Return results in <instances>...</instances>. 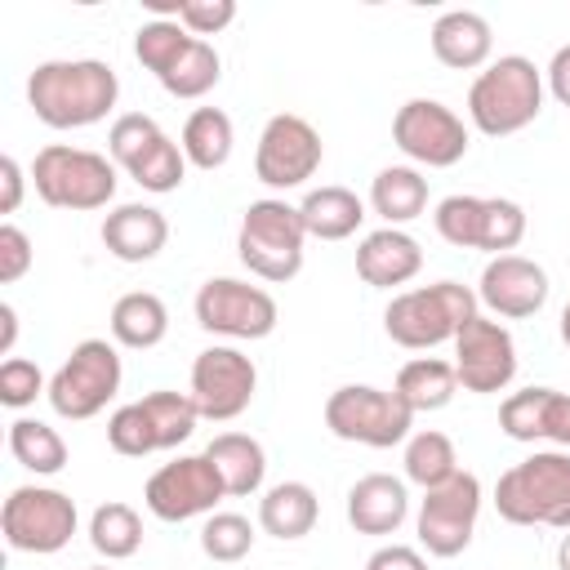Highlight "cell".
Wrapping results in <instances>:
<instances>
[{
  "mask_svg": "<svg viewBox=\"0 0 570 570\" xmlns=\"http://www.w3.org/2000/svg\"><path fill=\"white\" fill-rule=\"evenodd\" d=\"M120 80L98 58H53L27 76V102L49 129L98 125L116 107Z\"/></svg>",
  "mask_w": 570,
  "mask_h": 570,
  "instance_id": "6da1fadb",
  "label": "cell"
},
{
  "mask_svg": "<svg viewBox=\"0 0 570 570\" xmlns=\"http://www.w3.org/2000/svg\"><path fill=\"white\" fill-rule=\"evenodd\" d=\"M494 508L512 525L570 530V450H534L494 481Z\"/></svg>",
  "mask_w": 570,
  "mask_h": 570,
  "instance_id": "7a4b0ae2",
  "label": "cell"
},
{
  "mask_svg": "<svg viewBox=\"0 0 570 570\" xmlns=\"http://www.w3.org/2000/svg\"><path fill=\"white\" fill-rule=\"evenodd\" d=\"M543 111V71L525 53L494 58L468 89V116L485 138L521 134Z\"/></svg>",
  "mask_w": 570,
  "mask_h": 570,
  "instance_id": "3957f363",
  "label": "cell"
},
{
  "mask_svg": "<svg viewBox=\"0 0 570 570\" xmlns=\"http://www.w3.org/2000/svg\"><path fill=\"white\" fill-rule=\"evenodd\" d=\"M472 316H481L476 289H468L459 281H436V285H419V289L396 294L383 312V330L392 343H401L410 352H428V347L454 343V334Z\"/></svg>",
  "mask_w": 570,
  "mask_h": 570,
  "instance_id": "277c9868",
  "label": "cell"
},
{
  "mask_svg": "<svg viewBox=\"0 0 570 570\" xmlns=\"http://www.w3.org/2000/svg\"><path fill=\"white\" fill-rule=\"evenodd\" d=\"M31 183H36V196L45 205L71 209V214H89V209L111 205V196H116V160H107L102 151H89V147L49 142L31 160Z\"/></svg>",
  "mask_w": 570,
  "mask_h": 570,
  "instance_id": "5b68a950",
  "label": "cell"
},
{
  "mask_svg": "<svg viewBox=\"0 0 570 570\" xmlns=\"http://www.w3.org/2000/svg\"><path fill=\"white\" fill-rule=\"evenodd\" d=\"M303 240H307V227H303L298 205H289L281 196H263L240 218L236 254L258 281L285 285L303 272Z\"/></svg>",
  "mask_w": 570,
  "mask_h": 570,
  "instance_id": "8992f818",
  "label": "cell"
},
{
  "mask_svg": "<svg viewBox=\"0 0 570 570\" xmlns=\"http://www.w3.org/2000/svg\"><path fill=\"white\" fill-rule=\"evenodd\" d=\"M196 401L191 392H147L142 401H129L120 405L111 419H107V445L125 459H147L156 450H174L183 445L191 432H196Z\"/></svg>",
  "mask_w": 570,
  "mask_h": 570,
  "instance_id": "52a82bcc",
  "label": "cell"
},
{
  "mask_svg": "<svg viewBox=\"0 0 570 570\" xmlns=\"http://www.w3.org/2000/svg\"><path fill=\"white\" fill-rule=\"evenodd\" d=\"M120 352L116 343L107 338H80L71 347V356L53 370L49 379V405L58 419H71V423H85L94 414L107 410V401L120 392Z\"/></svg>",
  "mask_w": 570,
  "mask_h": 570,
  "instance_id": "ba28073f",
  "label": "cell"
},
{
  "mask_svg": "<svg viewBox=\"0 0 570 570\" xmlns=\"http://www.w3.org/2000/svg\"><path fill=\"white\" fill-rule=\"evenodd\" d=\"M107 151L111 160L142 187V191H178V183L187 178V156L183 147L147 116V111H125L111 120L107 129Z\"/></svg>",
  "mask_w": 570,
  "mask_h": 570,
  "instance_id": "9c48e42d",
  "label": "cell"
},
{
  "mask_svg": "<svg viewBox=\"0 0 570 570\" xmlns=\"http://www.w3.org/2000/svg\"><path fill=\"white\" fill-rule=\"evenodd\" d=\"M325 428L338 441L387 450V445L410 441L414 410L396 392H383V387H370V383H347V387L330 392V401H325Z\"/></svg>",
  "mask_w": 570,
  "mask_h": 570,
  "instance_id": "30bf717a",
  "label": "cell"
},
{
  "mask_svg": "<svg viewBox=\"0 0 570 570\" xmlns=\"http://www.w3.org/2000/svg\"><path fill=\"white\" fill-rule=\"evenodd\" d=\"M76 503L71 494L53 490V485H18L9 490L4 508H0V530H4V543L13 552H36V557H49V552H62L76 534Z\"/></svg>",
  "mask_w": 570,
  "mask_h": 570,
  "instance_id": "8fae6325",
  "label": "cell"
},
{
  "mask_svg": "<svg viewBox=\"0 0 570 570\" xmlns=\"http://www.w3.org/2000/svg\"><path fill=\"white\" fill-rule=\"evenodd\" d=\"M196 325L209 330V334H223V338H267L281 321V307L276 298L263 289V285H249V281H236V276H209L200 289H196Z\"/></svg>",
  "mask_w": 570,
  "mask_h": 570,
  "instance_id": "7c38bea8",
  "label": "cell"
},
{
  "mask_svg": "<svg viewBox=\"0 0 570 570\" xmlns=\"http://www.w3.org/2000/svg\"><path fill=\"white\" fill-rule=\"evenodd\" d=\"M218 499H227V485L205 454H178L174 463H160L142 485V503L156 521L209 517Z\"/></svg>",
  "mask_w": 570,
  "mask_h": 570,
  "instance_id": "4fadbf2b",
  "label": "cell"
},
{
  "mask_svg": "<svg viewBox=\"0 0 570 570\" xmlns=\"http://www.w3.org/2000/svg\"><path fill=\"white\" fill-rule=\"evenodd\" d=\"M321 156H325V147H321V134L312 129V120H303L294 111H276L258 134L254 174L263 187L289 191V187H303L321 169Z\"/></svg>",
  "mask_w": 570,
  "mask_h": 570,
  "instance_id": "5bb4252c",
  "label": "cell"
},
{
  "mask_svg": "<svg viewBox=\"0 0 570 570\" xmlns=\"http://www.w3.org/2000/svg\"><path fill=\"white\" fill-rule=\"evenodd\" d=\"M254 392H258V370L240 347L214 343L191 361V401H196L200 419L232 423L249 410Z\"/></svg>",
  "mask_w": 570,
  "mask_h": 570,
  "instance_id": "9a60e30c",
  "label": "cell"
},
{
  "mask_svg": "<svg viewBox=\"0 0 570 570\" xmlns=\"http://www.w3.org/2000/svg\"><path fill=\"white\" fill-rule=\"evenodd\" d=\"M392 142L428 169H450L468 156V125L436 98H410L392 116Z\"/></svg>",
  "mask_w": 570,
  "mask_h": 570,
  "instance_id": "2e32d148",
  "label": "cell"
},
{
  "mask_svg": "<svg viewBox=\"0 0 570 570\" xmlns=\"http://www.w3.org/2000/svg\"><path fill=\"white\" fill-rule=\"evenodd\" d=\"M476 517H481V481L459 468L445 485L423 490V503H419V543L432 557H459L472 543Z\"/></svg>",
  "mask_w": 570,
  "mask_h": 570,
  "instance_id": "e0dca14e",
  "label": "cell"
},
{
  "mask_svg": "<svg viewBox=\"0 0 570 570\" xmlns=\"http://www.w3.org/2000/svg\"><path fill=\"white\" fill-rule=\"evenodd\" d=\"M454 374L463 383V392H503L517 374V343L512 334L490 321V316H472L459 334H454Z\"/></svg>",
  "mask_w": 570,
  "mask_h": 570,
  "instance_id": "ac0fdd59",
  "label": "cell"
},
{
  "mask_svg": "<svg viewBox=\"0 0 570 570\" xmlns=\"http://www.w3.org/2000/svg\"><path fill=\"white\" fill-rule=\"evenodd\" d=\"M476 303H485L494 316L508 321L534 316L548 303V272L525 254H499L485 263L476 281Z\"/></svg>",
  "mask_w": 570,
  "mask_h": 570,
  "instance_id": "d6986e66",
  "label": "cell"
},
{
  "mask_svg": "<svg viewBox=\"0 0 570 570\" xmlns=\"http://www.w3.org/2000/svg\"><path fill=\"white\" fill-rule=\"evenodd\" d=\"M419 267H423V249L401 227H379L356 245V276L374 289H396L414 281Z\"/></svg>",
  "mask_w": 570,
  "mask_h": 570,
  "instance_id": "ffe728a7",
  "label": "cell"
},
{
  "mask_svg": "<svg viewBox=\"0 0 570 570\" xmlns=\"http://www.w3.org/2000/svg\"><path fill=\"white\" fill-rule=\"evenodd\" d=\"M410 517V490L392 472H370L347 490V521L356 534H396Z\"/></svg>",
  "mask_w": 570,
  "mask_h": 570,
  "instance_id": "44dd1931",
  "label": "cell"
},
{
  "mask_svg": "<svg viewBox=\"0 0 570 570\" xmlns=\"http://www.w3.org/2000/svg\"><path fill=\"white\" fill-rule=\"evenodd\" d=\"M169 240V218L156 205H116L102 218V245L120 263H151Z\"/></svg>",
  "mask_w": 570,
  "mask_h": 570,
  "instance_id": "7402d4cb",
  "label": "cell"
},
{
  "mask_svg": "<svg viewBox=\"0 0 570 570\" xmlns=\"http://www.w3.org/2000/svg\"><path fill=\"white\" fill-rule=\"evenodd\" d=\"M490 49H494V31L472 9H450V13H441L432 22V53H436V62H445L454 71L485 67Z\"/></svg>",
  "mask_w": 570,
  "mask_h": 570,
  "instance_id": "603a6c76",
  "label": "cell"
},
{
  "mask_svg": "<svg viewBox=\"0 0 570 570\" xmlns=\"http://www.w3.org/2000/svg\"><path fill=\"white\" fill-rule=\"evenodd\" d=\"M111 338L120 347H134V352H147L156 347L165 334H169V307L160 294L151 289H129L111 303Z\"/></svg>",
  "mask_w": 570,
  "mask_h": 570,
  "instance_id": "cb8c5ba5",
  "label": "cell"
},
{
  "mask_svg": "<svg viewBox=\"0 0 570 570\" xmlns=\"http://www.w3.org/2000/svg\"><path fill=\"white\" fill-rule=\"evenodd\" d=\"M205 459L218 468V476L227 485V499L254 494L263 485V476H267V454L249 432H218L205 445Z\"/></svg>",
  "mask_w": 570,
  "mask_h": 570,
  "instance_id": "d4e9b609",
  "label": "cell"
},
{
  "mask_svg": "<svg viewBox=\"0 0 570 570\" xmlns=\"http://www.w3.org/2000/svg\"><path fill=\"white\" fill-rule=\"evenodd\" d=\"M316 517H321V503L307 481H281L258 499V525L272 539H303L312 534Z\"/></svg>",
  "mask_w": 570,
  "mask_h": 570,
  "instance_id": "484cf974",
  "label": "cell"
},
{
  "mask_svg": "<svg viewBox=\"0 0 570 570\" xmlns=\"http://www.w3.org/2000/svg\"><path fill=\"white\" fill-rule=\"evenodd\" d=\"M298 214H303L307 236H316V240H347V236L365 223L361 196H356L352 187H334V183H330V187H312V191L303 196Z\"/></svg>",
  "mask_w": 570,
  "mask_h": 570,
  "instance_id": "4316f807",
  "label": "cell"
},
{
  "mask_svg": "<svg viewBox=\"0 0 570 570\" xmlns=\"http://www.w3.org/2000/svg\"><path fill=\"white\" fill-rule=\"evenodd\" d=\"M392 392L414 410V414H428V410H445L459 392V374H454V361H441V356H414L396 370V383Z\"/></svg>",
  "mask_w": 570,
  "mask_h": 570,
  "instance_id": "83f0119b",
  "label": "cell"
},
{
  "mask_svg": "<svg viewBox=\"0 0 570 570\" xmlns=\"http://www.w3.org/2000/svg\"><path fill=\"white\" fill-rule=\"evenodd\" d=\"M370 205L387 227H401L428 209V178L414 165H387L370 183Z\"/></svg>",
  "mask_w": 570,
  "mask_h": 570,
  "instance_id": "f1b7e54d",
  "label": "cell"
},
{
  "mask_svg": "<svg viewBox=\"0 0 570 570\" xmlns=\"http://www.w3.org/2000/svg\"><path fill=\"white\" fill-rule=\"evenodd\" d=\"M232 142H236V129H232V116L223 107H196L183 120L178 147H183L187 165H196V169H223L232 156Z\"/></svg>",
  "mask_w": 570,
  "mask_h": 570,
  "instance_id": "f546056e",
  "label": "cell"
},
{
  "mask_svg": "<svg viewBox=\"0 0 570 570\" xmlns=\"http://www.w3.org/2000/svg\"><path fill=\"white\" fill-rule=\"evenodd\" d=\"M9 454L36 476H53L67 468V441L58 436V428H49L40 419H13L9 423Z\"/></svg>",
  "mask_w": 570,
  "mask_h": 570,
  "instance_id": "4dcf8cb0",
  "label": "cell"
},
{
  "mask_svg": "<svg viewBox=\"0 0 570 570\" xmlns=\"http://www.w3.org/2000/svg\"><path fill=\"white\" fill-rule=\"evenodd\" d=\"M459 472V454H454V441L436 428H423L405 441V476L419 485V490H436L445 485L450 476Z\"/></svg>",
  "mask_w": 570,
  "mask_h": 570,
  "instance_id": "1f68e13d",
  "label": "cell"
},
{
  "mask_svg": "<svg viewBox=\"0 0 570 570\" xmlns=\"http://www.w3.org/2000/svg\"><path fill=\"white\" fill-rule=\"evenodd\" d=\"M89 543L107 561H125L142 548V521L129 503H98L89 517Z\"/></svg>",
  "mask_w": 570,
  "mask_h": 570,
  "instance_id": "d6a6232c",
  "label": "cell"
},
{
  "mask_svg": "<svg viewBox=\"0 0 570 570\" xmlns=\"http://www.w3.org/2000/svg\"><path fill=\"white\" fill-rule=\"evenodd\" d=\"M191 40H196V36H191L178 18H151V22H142V27L134 31V58L160 80V76L187 53Z\"/></svg>",
  "mask_w": 570,
  "mask_h": 570,
  "instance_id": "836d02e7",
  "label": "cell"
},
{
  "mask_svg": "<svg viewBox=\"0 0 570 570\" xmlns=\"http://www.w3.org/2000/svg\"><path fill=\"white\" fill-rule=\"evenodd\" d=\"M218 76H223L218 49H214L209 40H191L187 53L160 76V85H165V94H174V98H205V94L218 85Z\"/></svg>",
  "mask_w": 570,
  "mask_h": 570,
  "instance_id": "e575fe53",
  "label": "cell"
},
{
  "mask_svg": "<svg viewBox=\"0 0 570 570\" xmlns=\"http://www.w3.org/2000/svg\"><path fill=\"white\" fill-rule=\"evenodd\" d=\"M249 548H254V525L240 512H209L205 517V525H200V552L209 561L232 566V561L249 557Z\"/></svg>",
  "mask_w": 570,
  "mask_h": 570,
  "instance_id": "d590c367",
  "label": "cell"
},
{
  "mask_svg": "<svg viewBox=\"0 0 570 570\" xmlns=\"http://www.w3.org/2000/svg\"><path fill=\"white\" fill-rule=\"evenodd\" d=\"M521 236H525V209L508 196H485V205H481V245L476 249L499 258V254H512L521 245Z\"/></svg>",
  "mask_w": 570,
  "mask_h": 570,
  "instance_id": "8d00e7d4",
  "label": "cell"
},
{
  "mask_svg": "<svg viewBox=\"0 0 570 570\" xmlns=\"http://www.w3.org/2000/svg\"><path fill=\"white\" fill-rule=\"evenodd\" d=\"M481 205H485V196H463V191L445 196L432 214L441 240L454 249H476L481 245Z\"/></svg>",
  "mask_w": 570,
  "mask_h": 570,
  "instance_id": "74e56055",
  "label": "cell"
},
{
  "mask_svg": "<svg viewBox=\"0 0 570 570\" xmlns=\"http://www.w3.org/2000/svg\"><path fill=\"white\" fill-rule=\"evenodd\" d=\"M548 392H552V387H521V392H512V396L499 405V428H503V436L525 441V445L543 441V405H548Z\"/></svg>",
  "mask_w": 570,
  "mask_h": 570,
  "instance_id": "f35d334b",
  "label": "cell"
},
{
  "mask_svg": "<svg viewBox=\"0 0 570 570\" xmlns=\"http://www.w3.org/2000/svg\"><path fill=\"white\" fill-rule=\"evenodd\" d=\"M40 392H49V383H45V374H40L36 361H27V356H9V361L0 365V401H4L9 410L31 405Z\"/></svg>",
  "mask_w": 570,
  "mask_h": 570,
  "instance_id": "ab89813d",
  "label": "cell"
},
{
  "mask_svg": "<svg viewBox=\"0 0 570 570\" xmlns=\"http://www.w3.org/2000/svg\"><path fill=\"white\" fill-rule=\"evenodd\" d=\"M232 18H236V0H183V4H178V22H183L196 40L218 36Z\"/></svg>",
  "mask_w": 570,
  "mask_h": 570,
  "instance_id": "60d3db41",
  "label": "cell"
},
{
  "mask_svg": "<svg viewBox=\"0 0 570 570\" xmlns=\"http://www.w3.org/2000/svg\"><path fill=\"white\" fill-rule=\"evenodd\" d=\"M31 258H36V249H31L27 232L13 223H0V285L22 281L31 272Z\"/></svg>",
  "mask_w": 570,
  "mask_h": 570,
  "instance_id": "b9f144b4",
  "label": "cell"
},
{
  "mask_svg": "<svg viewBox=\"0 0 570 570\" xmlns=\"http://www.w3.org/2000/svg\"><path fill=\"white\" fill-rule=\"evenodd\" d=\"M543 441H552V450H570V392H548L543 405Z\"/></svg>",
  "mask_w": 570,
  "mask_h": 570,
  "instance_id": "7bdbcfd3",
  "label": "cell"
},
{
  "mask_svg": "<svg viewBox=\"0 0 570 570\" xmlns=\"http://www.w3.org/2000/svg\"><path fill=\"white\" fill-rule=\"evenodd\" d=\"M365 570H428L423 552L410 548V543H383L379 552H370Z\"/></svg>",
  "mask_w": 570,
  "mask_h": 570,
  "instance_id": "ee69618b",
  "label": "cell"
},
{
  "mask_svg": "<svg viewBox=\"0 0 570 570\" xmlns=\"http://www.w3.org/2000/svg\"><path fill=\"white\" fill-rule=\"evenodd\" d=\"M22 187H27L22 165L13 156H0V214H13L22 205Z\"/></svg>",
  "mask_w": 570,
  "mask_h": 570,
  "instance_id": "f6af8a7d",
  "label": "cell"
},
{
  "mask_svg": "<svg viewBox=\"0 0 570 570\" xmlns=\"http://www.w3.org/2000/svg\"><path fill=\"white\" fill-rule=\"evenodd\" d=\"M548 94L561 102V107H570V45H561L557 53H552V62H548Z\"/></svg>",
  "mask_w": 570,
  "mask_h": 570,
  "instance_id": "bcb514c9",
  "label": "cell"
},
{
  "mask_svg": "<svg viewBox=\"0 0 570 570\" xmlns=\"http://www.w3.org/2000/svg\"><path fill=\"white\" fill-rule=\"evenodd\" d=\"M13 338H18V312H13V303H0V352L4 356L13 352Z\"/></svg>",
  "mask_w": 570,
  "mask_h": 570,
  "instance_id": "7dc6e473",
  "label": "cell"
},
{
  "mask_svg": "<svg viewBox=\"0 0 570 570\" xmlns=\"http://www.w3.org/2000/svg\"><path fill=\"white\" fill-rule=\"evenodd\" d=\"M557 570H570V530H566L561 543H557Z\"/></svg>",
  "mask_w": 570,
  "mask_h": 570,
  "instance_id": "c3c4849f",
  "label": "cell"
},
{
  "mask_svg": "<svg viewBox=\"0 0 570 570\" xmlns=\"http://www.w3.org/2000/svg\"><path fill=\"white\" fill-rule=\"evenodd\" d=\"M561 343H566V347H570V303H566V307H561Z\"/></svg>",
  "mask_w": 570,
  "mask_h": 570,
  "instance_id": "681fc988",
  "label": "cell"
},
{
  "mask_svg": "<svg viewBox=\"0 0 570 570\" xmlns=\"http://www.w3.org/2000/svg\"><path fill=\"white\" fill-rule=\"evenodd\" d=\"M89 570H107V566H89Z\"/></svg>",
  "mask_w": 570,
  "mask_h": 570,
  "instance_id": "f907efd6",
  "label": "cell"
}]
</instances>
